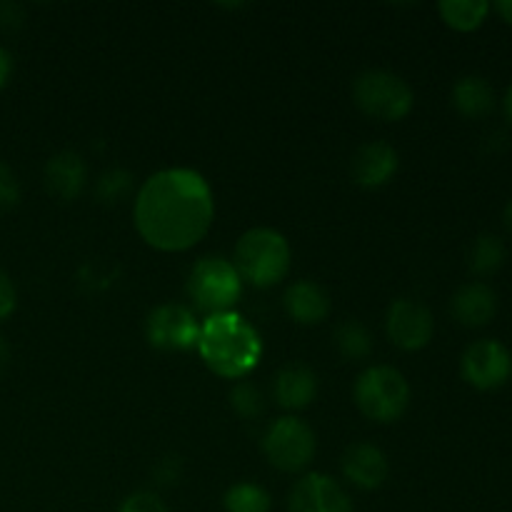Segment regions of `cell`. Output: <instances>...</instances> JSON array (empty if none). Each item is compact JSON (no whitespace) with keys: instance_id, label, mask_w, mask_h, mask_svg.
Returning a JSON list of instances; mask_svg holds the SVG:
<instances>
[{"instance_id":"obj_1","label":"cell","mask_w":512,"mask_h":512,"mask_svg":"<svg viewBox=\"0 0 512 512\" xmlns=\"http://www.w3.org/2000/svg\"><path fill=\"white\" fill-rule=\"evenodd\" d=\"M133 218L150 248L183 253L198 245L213 225V190L198 170H160L140 185Z\"/></svg>"},{"instance_id":"obj_2","label":"cell","mask_w":512,"mask_h":512,"mask_svg":"<svg viewBox=\"0 0 512 512\" xmlns=\"http://www.w3.org/2000/svg\"><path fill=\"white\" fill-rule=\"evenodd\" d=\"M198 353L215 375L243 380L250 370L258 368L263 358V340L248 320L230 310L210 315L200 325Z\"/></svg>"},{"instance_id":"obj_3","label":"cell","mask_w":512,"mask_h":512,"mask_svg":"<svg viewBox=\"0 0 512 512\" xmlns=\"http://www.w3.org/2000/svg\"><path fill=\"white\" fill-rule=\"evenodd\" d=\"M235 270L255 288H273L290 270V245L273 228H253L235 245Z\"/></svg>"},{"instance_id":"obj_4","label":"cell","mask_w":512,"mask_h":512,"mask_svg":"<svg viewBox=\"0 0 512 512\" xmlns=\"http://www.w3.org/2000/svg\"><path fill=\"white\" fill-rule=\"evenodd\" d=\"M355 405L368 420L380 425L395 423L410 405V385L400 370L390 365H373L355 380Z\"/></svg>"},{"instance_id":"obj_5","label":"cell","mask_w":512,"mask_h":512,"mask_svg":"<svg viewBox=\"0 0 512 512\" xmlns=\"http://www.w3.org/2000/svg\"><path fill=\"white\" fill-rule=\"evenodd\" d=\"M353 100L365 115L383 123H398L415 108V93L408 80L380 68L363 70L355 78Z\"/></svg>"},{"instance_id":"obj_6","label":"cell","mask_w":512,"mask_h":512,"mask_svg":"<svg viewBox=\"0 0 512 512\" xmlns=\"http://www.w3.org/2000/svg\"><path fill=\"white\" fill-rule=\"evenodd\" d=\"M185 290L198 310L210 315L230 313V308L243 295V278L230 260L203 258L190 270Z\"/></svg>"},{"instance_id":"obj_7","label":"cell","mask_w":512,"mask_h":512,"mask_svg":"<svg viewBox=\"0 0 512 512\" xmlns=\"http://www.w3.org/2000/svg\"><path fill=\"white\" fill-rule=\"evenodd\" d=\"M318 450L313 428L303 420L285 415L268 425L263 435V453L270 465L283 473H300L308 468Z\"/></svg>"},{"instance_id":"obj_8","label":"cell","mask_w":512,"mask_h":512,"mask_svg":"<svg viewBox=\"0 0 512 512\" xmlns=\"http://www.w3.org/2000/svg\"><path fill=\"white\" fill-rule=\"evenodd\" d=\"M460 375L470 388L495 393L512 380V350L498 338L475 340L460 355Z\"/></svg>"},{"instance_id":"obj_9","label":"cell","mask_w":512,"mask_h":512,"mask_svg":"<svg viewBox=\"0 0 512 512\" xmlns=\"http://www.w3.org/2000/svg\"><path fill=\"white\" fill-rule=\"evenodd\" d=\"M145 335L158 350H190L198 348L200 323L185 305L165 303L150 310Z\"/></svg>"},{"instance_id":"obj_10","label":"cell","mask_w":512,"mask_h":512,"mask_svg":"<svg viewBox=\"0 0 512 512\" xmlns=\"http://www.w3.org/2000/svg\"><path fill=\"white\" fill-rule=\"evenodd\" d=\"M385 330H388L390 343L398 345L405 353H415L430 345L435 335V320L423 303L413 298H400L388 308Z\"/></svg>"},{"instance_id":"obj_11","label":"cell","mask_w":512,"mask_h":512,"mask_svg":"<svg viewBox=\"0 0 512 512\" xmlns=\"http://www.w3.org/2000/svg\"><path fill=\"white\" fill-rule=\"evenodd\" d=\"M288 512H355V508L338 480L325 473H308L290 490Z\"/></svg>"},{"instance_id":"obj_12","label":"cell","mask_w":512,"mask_h":512,"mask_svg":"<svg viewBox=\"0 0 512 512\" xmlns=\"http://www.w3.org/2000/svg\"><path fill=\"white\" fill-rule=\"evenodd\" d=\"M498 308V293L485 280H470V283L460 285L450 300V315L463 328H485L495 320Z\"/></svg>"},{"instance_id":"obj_13","label":"cell","mask_w":512,"mask_h":512,"mask_svg":"<svg viewBox=\"0 0 512 512\" xmlns=\"http://www.w3.org/2000/svg\"><path fill=\"white\" fill-rule=\"evenodd\" d=\"M398 150L383 140H373L355 150L353 155V180L360 188H383L398 173Z\"/></svg>"},{"instance_id":"obj_14","label":"cell","mask_w":512,"mask_h":512,"mask_svg":"<svg viewBox=\"0 0 512 512\" xmlns=\"http://www.w3.org/2000/svg\"><path fill=\"white\" fill-rule=\"evenodd\" d=\"M343 475L360 490H378L390 475L388 455L373 443H355L343 453Z\"/></svg>"},{"instance_id":"obj_15","label":"cell","mask_w":512,"mask_h":512,"mask_svg":"<svg viewBox=\"0 0 512 512\" xmlns=\"http://www.w3.org/2000/svg\"><path fill=\"white\" fill-rule=\"evenodd\" d=\"M85 180H88L85 160L73 150L55 153L45 165V188L53 198L63 200V203H70L83 193Z\"/></svg>"},{"instance_id":"obj_16","label":"cell","mask_w":512,"mask_h":512,"mask_svg":"<svg viewBox=\"0 0 512 512\" xmlns=\"http://www.w3.org/2000/svg\"><path fill=\"white\" fill-rule=\"evenodd\" d=\"M273 395L280 408L305 410L318 395V375L303 363H290L278 370L273 383Z\"/></svg>"},{"instance_id":"obj_17","label":"cell","mask_w":512,"mask_h":512,"mask_svg":"<svg viewBox=\"0 0 512 512\" xmlns=\"http://www.w3.org/2000/svg\"><path fill=\"white\" fill-rule=\"evenodd\" d=\"M450 98H453V108L465 120L488 118L495 110V105H498V95H495L493 83L485 75L478 73L463 75V78L455 80Z\"/></svg>"},{"instance_id":"obj_18","label":"cell","mask_w":512,"mask_h":512,"mask_svg":"<svg viewBox=\"0 0 512 512\" xmlns=\"http://www.w3.org/2000/svg\"><path fill=\"white\" fill-rule=\"evenodd\" d=\"M285 313L300 325H318L330 315V295L313 280H298L285 290Z\"/></svg>"},{"instance_id":"obj_19","label":"cell","mask_w":512,"mask_h":512,"mask_svg":"<svg viewBox=\"0 0 512 512\" xmlns=\"http://www.w3.org/2000/svg\"><path fill=\"white\" fill-rule=\"evenodd\" d=\"M438 13L448 28L458 33H475L493 13V5L488 0H443L438 3Z\"/></svg>"},{"instance_id":"obj_20","label":"cell","mask_w":512,"mask_h":512,"mask_svg":"<svg viewBox=\"0 0 512 512\" xmlns=\"http://www.w3.org/2000/svg\"><path fill=\"white\" fill-rule=\"evenodd\" d=\"M505 260H508V248H505V240L500 235L480 233L470 245L468 268L478 278H490V275L500 273Z\"/></svg>"},{"instance_id":"obj_21","label":"cell","mask_w":512,"mask_h":512,"mask_svg":"<svg viewBox=\"0 0 512 512\" xmlns=\"http://www.w3.org/2000/svg\"><path fill=\"white\" fill-rule=\"evenodd\" d=\"M225 512H270L273 498L258 483H235L223 495Z\"/></svg>"},{"instance_id":"obj_22","label":"cell","mask_w":512,"mask_h":512,"mask_svg":"<svg viewBox=\"0 0 512 512\" xmlns=\"http://www.w3.org/2000/svg\"><path fill=\"white\" fill-rule=\"evenodd\" d=\"M335 345L345 360H365L373 353V338L358 320H345L335 330Z\"/></svg>"},{"instance_id":"obj_23","label":"cell","mask_w":512,"mask_h":512,"mask_svg":"<svg viewBox=\"0 0 512 512\" xmlns=\"http://www.w3.org/2000/svg\"><path fill=\"white\" fill-rule=\"evenodd\" d=\"M133 193V175L123 168H110L95 183V198L105 205H115Z\"/></svg>"},{"instance_id":"obj_24","label":"cell","mask_w":512,"mask_h":512,"mask_svg":"<svg viewBox=\"0 0 512 512\" xmlns=\"http://www.w3.org/2000/svg\"><path fill=\"white\" fill-rule=\"evenodd\" d=\"M230 405H233V410L240 418L253 420L265 413V395L258 385L248 383V380H240V383H235V388L230 390Z\"/></svg>"},{"instance_id":"obj_25","label":"cell","mask_w":512,"mask_h":512,"mask_svg":"<svg viewBox=\"0 0 512 512\" xmlns=\"http://www.w3.org/2000/svg\"><path fill=\"white\" fill-rule=\"evenodd\" d=\"M115 512H168V508H165V503L155 493L138 490V493H130Z\"/></svg>"},{"instance_id":"obj_26","label":"cell","mask_w":512,"mask_h":512,"mask_svg":"<svg viewBox=\"0 0 512 512\" xmlns=\"http://www.w3.org/2000/svg\"><path fill=\"white\" fill-rule=\"evenodd\" d=\"M20 203V183L13 170L0 160V213H8Z\"/></svg>"},{"instance_id":"obj_27","label":"cell","mask_w":512,"mask_h":512,"mask_svg":"<svg viewBox=\"0 0 512 512\" xmlns=\"http://www.w3.org/2000/svg\"><path fill=\"white\" fill-rule=\"evenodd\" d=\"M15 308H18V290H15L10 275L0 270V323L8 320L15 313Z\"/></svg>"},{"instance_id":"obj_28","label":"cell","mask_w":512,"mask_h":512,"mask_svg":"<svg viewBox=\"0 0 512 512\" xmlns=\"http://www.w3.org/2000/svg\"><path fill=\"white\" fill-rule=\"evenodd\" d=\"M25 23V8L18 3H0V30L13 33L20 30Z\"/></svg>"},{"instance_id":"obj_29","label":"cell","mask_w":512,"mask_h":512,"mask_svg":"<svg viewBox=\"0 0 512 512\" xmlns=\"http://www.w3.org/2000/svg\"><path fill=\"white\" fill-rule=\"evenodd\" d=\"M153 475H155V480H158V483H163V485L178 483V478H180V460L178 458L160 460V463L155 465Z\"/></svg>"},{"instance_id":"obj_30","label":"cell","mask_w":512,"mask_h":512,"mask_svg":"<svg viewBox=\"0 0 512 512\" xmlns=\"http://www.w3.org/2000/svg\"><path fill=\"white\" fill-rule=\"evenodd\" d=\"M10 75H13V55H10V50H5L0 45V90L8 85Z\"/></svg>"},{"instance_id":"obj_31","label":"cell","mask_w":512,"mask_h":512,"mask_svg":"<svg viewBox=\"0 0 512 512\" xmlns=\"http://www.w3.org/2000/svg\"><path fill=\"white\" fill-rule=\"evenodd\" d=\"M493 5V13L503 20L505 25L512 28V0H498V3H490Z\"/></svg>"},{"instance_id":"obj_32","label":"cell","mask_w":512,"mask_h":512,"mask_svg":"<svg viewBox=\"0 0 512 512\" xmlns=\"http://www.w3.org/2000/svg\"><path fill=\"white\" fill-rule=\"evenodd\" d=\"M503 115H505V120L512 125V83L508 85V90H505V95H503Z\"/></svg>"},{"instance_id":"obj_33","label":"cell","mask_w":512,"mask_h":512,"mask_svg":"<svg viewBox=\"0 0 512 512\" xmlns=\"http://www.w3.org/2000/svg\"><path fill=\"white\" fill-rule=\"evenodd\" d=\"M8 363H10V345H8V340L0 335V370L8 368Z\"/></svg>"},{"instance_id":"obj_34","label":"cell","mask_w":512,"mask_h":512,"mask_svg":"<svg viewBox=\"0 0 512 512\" xmlns=\"http://www.w3.org/2000/svg\"><path fill=\"white\" fill-rule=\"evenodd\" d=\"M503 225H505V230H508L510 238H512V198L508 200V203H505V208H503Z\"/></svg>"}]
</instances>
